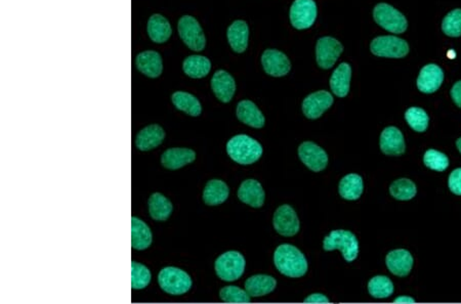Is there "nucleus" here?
<instances>
[{
  "label": "nucleus",
  "mask_w": 461,
  "mask_h": 304,
  "mask_svg": "<svg viewBox=\"0 0 461 304\" xmlns=\"http://www.w3.org/2000/svg\"><path fill=\"white\" fill-rule=\"evenodd\" d=\"M277 270L289 278H302L308 272V261L302 252L290 244L278 246L274 253Z\"/></svg>",
  "instance_id": "nucleus-1"
},
{
  "label": "nucleus",
  "mask_w": 461,
  "mask_h": 304,
  "mask_svg": "<svg viewBox=\"0 0 461 304\" xmlns=\"http://www.w3.org/2000/svg\"><path fill=\"white\" fill-rule=\"evenodd\" d=\"M262 145L246 135H235L227 143V153L233 161L241 165L256 163L262 157Z\"/></svg>",
  "instance_id": "nucleus-2"
},
{
  "label": "nucleus",
  "mask_w": 461,
  "mask_h": 304,
  "mask_svg": "<svg viewBox=\"0 0 461 304\" xmlns=\"http://www.w3.org/2000/svg\"><path fill=\"white\" fill-rule=\"evenodd\" d=\"M325 251L341 250L346 261L352 262L358 257L359 242L357 237L350 231H333L323 241Z\"/></svg>",
  "instance_id": "nucleus-3"
},
{
  "label": "nucleus",
  "mask_w": 461,
  "mask_h": 304,
  "mask_svg": "<svg viewBox=\"0 0 461 304\" xmlns=\"http://www.w3.org/2000/svg\"><path fill=\"white\" fill-rule=\"evenodd\" d=\"M158 284L164 292L170 295L185 294L192 287V279L185 270L168 266L160 270Z\"/></svg>",
  "instance_id": "nucleus-4"
},
{
  "label": "nucleus",
  "mask_w": 461,
  "mask_h": 304,
  "mask_svg": "<svg viewBox=\"0 0 461 304\" xmlns=\"http://www.w3.org/2000/svg\"><path fill=\"white\" fill-rule=\"evenodd\" d=\"M246 261L238 251H228L222 254L214 264V270L221 280L234 282L243 276Z\"/></svg>",
  "instance_id": "nucleus-5"
},
{
  "label": "nucleus",
  "mask_w": 461,
  "mask_h": 304,
  "mask_svg": "<svg viewBox=\"0 0 461 304\" xmlns=\"http://www.w3.org/2000/svg\"><path fill=\"white\" fill-rule=\"evenodd\" d=\"M177 31L183 43L194 51H202L206 39L199 22L194 16H183L179 19Z\"/></svg>",
  "instance_id": "nucleus-6"
},
{
  "label": "nucleus",
  "mask_w": 461,
  "mask_h": 304,
  "mask_svg": "<svg viewBox=\"0 0 461 304\" xmlns=\"http://www.w3.org/2000/svg\"><path fill=\"white\" fill-rule=\"evenodd\" d=\"M375 22L389 32L401 34L408 27L404 14L387 3H379L373 10Z\"/></svg>",
  "instance_id": "nucleus-7"
},
{
  "label": "nucleus",
  "mask_w": 461,
  "mask_h": 304,
  "mask_svg": "<svg viewBox=\"0 0 461 304\" xmlns=\"http://www.w3.org/2000/svg\"><path fill=\"white\" fill-rule=\"evenodd\" d=\"M370 51L377 57L401 59L408 55L409 45L399 37L379 36L371 43Z\"/></svg>",
  "instance_id": "nucleus-8"
},
{
  "label": "nucleus",
  "mask_w": 461,
  "mask_h": 304,
  "mask_svg": "<svg viewBox=\"0 0 461 304\" xmlns=\"http://www.w3.org/2000/svg\"><path fill=\"white\" fill-rule=\"evenodd\" d=\"M290 22L297 30L310 28L317 18L314 0H295L290 8Z\"/></svg>",
  "instance_id": "nucleus-9"
},
{
  "label": "nucleus",
  "mask_w": 461,
  "mask_h": 304,
  "mask_svg": "<svg viewBox=\"0 0 461 304\" xmlns=\"http://www.w3.org/2000/svg\"><path fill=\"white\" fill-rule=\"evenodd\" d=\"M298 156L302 163L314 172H320L328 165L326 152L313 141H304L298 148Z\"/></svg>",
  "instance_id": "nucleus-10"
},
{
  "label": "nucleus",
  "mask_w": 461,
  "mask_h": 304,
  "mask_svg": "<svg viewBox=\"0 0 461 304\" xmlns=\"http://www.w3.org/2000/svg\"><path fill=\"white\" fill-rule=\"evenodd\" d=\"M343 51V45L333 37L319 39L316 45V60L319 67L325 70L333 68Z\"/></svg>",
  "instance_id": "nucleus-11"
},
{
  "label": "nucleus",
  "mask_w": 461,
  "mask_h": 304,
  "mask_svg": "<svg viewBox=\"0 0 461 304\" xmlns=\"http://www.w3.org/2000/svg\"><path fill=\"white\" fill-rule=\"evenodd\" d=\"M273 226L281 236L293 237L300 232V220L291 206H280L273 218Z\"/></svg>",
  "instance_id": "nucleus-12"
},
{
  "label": "nucleus",
  "mask_w": 461,
  "mask_h": 304,
  "mask_svg": "<svg viewBox=\"0 0 461 304\" xmlns=\"http://www.w3.org/2000/svg\"><path fill=\"white\" fill-rule=\"evenodd\" d=\"M333 105V95L326 91H319L311 93L304 100V102H302V112L308 119H318Z\"/></svg>",
  "instance_id": "nucleus-13"
},
{
  "label": "nucleus",
  "mask_w": 461,
  "mask_h": 304,
  "mask_svg": "<svg viewBox=\"0 0 461 304\" xmlns=\"http://www.w3.org/2000/svg\"><path fill=\"white\" fill-rule=\"evenodd\" d=\"M379 143L381 152L387 156H401L406 151L403 133L395 126L383 129Z\"/></svg>",
  "instance_id": "nucleus-14"
},
{
  "label": "nucleus",
  "mask_w": 461,
  "mask_h": 304,
  "mask_svg": "<svg viewBox=\"0 0 461 304\" xmlns=\"http://www.w3.org/2000/svg\"><path fill=\"white\" fill-rule=\"evenodd\" d=\"M444 81V72L438 65L429 64L423 67L417 78V87L423 93H434Z\"/></svg>",
  "instance_id": "nucleus-15"
},
{
  "label": "nucleus",
  "mask_w": 461,
  "mask_h": 304,
  "mask_svg": "<svg viewBox=\"0 0 461 304\" xmlns=\"http://www.w3.org/2000/svg\"><path fill=\"white\" fill-rule=\"evenodd\" d=\"M265 72L274 77H282L289 74L291 64L289 58L276 49H267L262 57Z\"/></svg>",
  "instance_id": "nucleus-16"
},
{
  "label": "nucleus",
  "mask_w": 461,
  "mask_h": 304,
  "mask_svg": "<svg viewBox=\"0 0 461 304\" xmlns=\"http://www.w3.org/2000/svg\"><path fill=\"white\" fill-rule=\"evenodd\" d=\"M413 264H414V259H413L412 254L405 249L393 250L385 257V264L390 272L401 278L410 274Z\"/></svg>",
  "instance_id": "nucleus-17"
},
{
  "label": "nucleus",
  "mask_w": 461,
  "mask_h": 304,
  "mask_svg": "<svg viewBox=\"0 0 461 304\" xmlns=\"http://www.w3.org/2000/svg\"><path fill=\"white\" fill-rule=\"evenodd\" d=\"M135 67L142 74L149 78H158L164 71L161 56L154 51H146L139 54L135 58Z\"/></svg>",
  "instance_id": "nucleus-18"
},
{
  "label": "nucleus",
  "mask_w": 461,
  "mask_h": 304,
  "mask_svg": "<svg viewBox=\"0 0 461 304\" xmlns=\"http://www.w3.org/2000/svg\"><path fill=\"white\" fill-rule=\"evenodd\" d=\"M212 89L216 97L222 103H230L236 91V83L232 75L224 70L214 73L212 79Z\"/></svg>",
  "instance_id": "nucleus-19"
},
{
  "label": "nucleus",
  "mask_w": 461,
  "mask_h": 304,
  "mask_svg": "<svg viewBox=\"0 0 461 304\" xmlns=\"http://www.w3.org/2000/svg\"><path fill=\"white\" fill-rule=\"evenodd\" d=\"M196 153L188 148H172L161 156V164L166 169L177 170L195 161Z\"/></svg>",
  "instance_id": "nucleus-20"
},
{
  "label": "nucleus",
  "mask_w": 461,
  "mask_h": 304,
  "mask_svg": "<svg viewBox=\"0 0 461 304\" xmlns=\"http://www.w3.org/2000/svg\"><path fill=\"white\" fill-rule=\"evenodd\" d=\"M240 201L254 208H260L265 203L266 194L260 183L256 180H246L240 185L238 189Z\"/></svg>",
  "instance_id": "nucleus-21"
},
{
  "label": "nucleus",
  "mask_w": 461,
  "mask_h": 304,
  "mask_svg": "<svg viewBox=\"0 0 461 304\" xmlns=\"http://www.w3.org/2000/svg\"><path fill=\"white\" fill-rule=\"evenodd\" d=\"M164 137H166V132L160 125H149L137 133L135 137V147L139 151H150L161 145Z\"/></svg>",
  "instance_id": "nucleus-22"
},
{
  "label": "nucleus",
  "mask_w": 461,
  "mask_h": 304,
  "mask_svg": "<svg viewBox=\"0 0 461 304\" xmlns=\"http://www.w3.org/2000/svg\"><path fill=\"white\" fill-rule=\"evenodd\" d=\"M148 36L153 43H164L172 36V29L170 21L162 16L155 14L150 16L147 25Z\"/></svg>",
  "instance_id": "nucleus-23"
},
{
  "label": "nucleus",
  "mask_w": 461,
  "mask_h": 304,
  "mask_svg": "<svg viewBox=\"0 0 461 304\" xmlns=\"http://www.w3.org/2000/svg\"><path fill=\"white\" fill-rule=\"evenodd\" d=\"M236 114L240 121L254 128H262L266 123L265 116L256 107V104L251 101L240 102L238 104Z\"/></svg>",
  "instance_id": "nucleus-24"
},
{
  "label": "nucleus",
  "mask_w": 461,
  "mask_h": 304,
  "mask_svg": "<svg viewBox=\"0 0 461 304\" xmlns=\"http://www.w3.org/2000/svg\"><path fill=\"white\" fill-rule=\"evenodd\" d=\"M277 281L268 274H256L245 282V290L250 297H262L270 294L275 290Z\"/></svg>",
  "instance_id": "nucleus-25"
},
{
  "label": "nucleus",
  "mask_w": 461,
  "mask_h": 304,
  "mask_svg": "<svg viewBox=\"0 0 461 304\" xmlns=\"http://www.w3.org/2000/svg\"><path fill=\"white\" fill-rule=\"evenodd\" d=\"M153 240L151 229L143 220L131 218V247L133 249L146 250L151 246Z\"/></svg>",
  "instance_id": "nucleus-26"
},
{
  "label": "nucleus",
  "mask_w": 461,
  "mask_h": 304,
  "mask_svg": "<svg viewBox=\"0 0 461 304\" xmlns=\"http://www.w3.org/2000/svg\"><path fill=\"white\" fill-rule=\"evenodd\" d=\"M350 78H352V68L348 62L339 65L330 78L331 91L337 97H346L350 91Z\"/></svg>",
  "instance_id": "nucleus-27"
},
{
  "label": "nucleus",
  "mask_w": 461,
  "mask_h": 304,
  "mask_svg": "<svg viewBox=\"0 0 461 304\" xmlns=\"http://www.w3.org/2000/svg\"><path fill=\"white\" fill-rule=\"evenodd\" d=\"M228 41L232 49L236 53H243L247 49L248 36H249V29L244 21H235L229 27Z\"/></svg>",
  "instance_id": "nucleus-28"
},
{
  "label": "nucleus",
  "mask_w": 461,
  "mask_h": 304,
  "mask_svg": "<svg viewBox=\"0 0 461 304\" xmlns=\"http://www.w3.org/2000/svg\"><path fill=\"white\" fill-rule=\"evenodd\" d=\"M230 195V189L225 182L212 180L205 185L203 191V201L206 205L218 206L224 203Z\"/></svg>",
  "instance_id": "nucleus-29"
},
{
  "label": "nucleus",
  "mask_w": 461,
  "mask_h": 304,
  "mask_svg": "<svg viewBox=\"0 0 461 304\" xmlns=\"http://www.w3.org/2000/svg\"><path fill=\"white\" fill-rule=\"evenodd\" d=\"M150 216L157 222H166L172 213V204L168 198L160 193H154L148 201Z\"/></svg>",
  "instance_id": "nucleus-30"
},
{
  "label": "nucleus",
  "mask_w": 461,
  "mask_h": 304,
  "mask_svg": "<svg viewBox=\"0 0 461 304\" xmlns=\"http://www.w3.org/2000/svg\"><path fill=\"white\" fill-rule=\"evenodd\" d=\"M175 107L179 111L185 112L192 117H198L201 114L202 107L199 100L193 95L185 91H177L172 95Z\"/></svg>",
  "instance_id": "nucleus-31"
},
{
  "label": "nucleus",
  "mask_w": 461,
  "mask_h": 304,
  "mask_svg": "<svg viewBox=\"0 0 461 304\" xmlns=\"http://www.w3.org/2000/svg\"><path fill=\"white\" fill-rule=\"evenodd\" d=\"M212 69V62L203 56H190L183 62V70L185 75L194 79L207 76Z\"/></svg>",
  "instance_id": "nucleus-32"
},
{
  "label": "nucleus",
  "mask_w": 461,
  "mask_h": 304,
  "mask_svg": "<svg viewBox=\"0 0 461 304\" xmlns=\"http://www.w3.org/2000/svg\"><path fill=\"white\" fill-rule=\"evenodd\" d=\"M363 191H364V183L359 174H348L339 183V195L345 200L350 201L358 200L362 196Z\"/></svg>",
  "instance_id": "nucleus-33"
},
{
  "label": "nucleus",
  "mask_w": 461,
  "mask_h": 304,
  "mask_svg": "<svg viewBox=\"0 0 461 304\" xmlns=\"http://www.w3.org/2000/svg\"><path fill=\"white\" fill-rule=\"evenodd\" d=\"M395 287L391 279L385 276H376L368 283V292L374 299H387L393 295Z\"/></svg>",
  "instance_id": "nucleus-34"
},
{
  "label": "nucleus",
  "mask_w": 461,
  "mask_h": 304,
  "mask_svg": "<svg viewBox=\"0 0 461 304\" xmlns=\"http://www.w3.org/2000/svg\"><path fill=\"white\" fill-rule=\"evenodd\" d=\"M392 197L400 201H408L416 196V185L408 178H400L395 180L390 187Z\"/></svg>",
  "instance_id": "nucleus-35"
},
{
  "label": "nucleus",
  "mask_w": 461,
  "mask_h": 304,
  "mask_svg": "<svg viewBox=\"0 0 461 304\" xmlns=\"http://www.w3.org/2000/svg\"><path fill=\"white\" fill-rule=\"evenodd\" d=\"M405 119L409 126L416 132H425L429 127V118L427 112L421 108L412 107L407 110Z\"/></svg>",
  "instance_id": "nucleus-36"
},
{
  "label": "nucleus",
  "mask_w": 461,
  "mask_h": 304,
  "mask_svg": "<svg viewBox=\"0 0 461 304\" xmlns=\"http://www.w3.org/2000/svg\"><path fill=\"white\" fill-rule=\"evenodd\" d=\"M151 272L147 266L137 261L131 262V288L142 290L151 282Z\"/></svg>",
  "instance_id": "nucleus-37"
},
{
  "label": "nucleus",
  "mask_w": 461,
  "mask_h": 304,
  "mask_svg": "<svg viewBox=\"0 0 461 304\" xmlns=\"http://www.w3.org/2000/svg\"><path fill=\"white\" fill-rule=\"evenodd\" d=\"M423 163L429 169L435 172H445L449 167V159L445 154L437 150H427L423 156Z\"/></svg>",
  "instance_id": "nucleus-38"
},
{
  "label": "nucleus",
  "mask_w": 461,
  "mask_h": 304,
  "mask_svg": "<svg viewBox=\"0 0 461 304\" xmlns=\"http://www.w3.org/2000/svg\"><path fill=\"white\" fill-rule=\"evenodd\" d=\"M442 30L447 36H461V8L452 10L444 18Z\"/></svg>",
  "instance_id": "nucleus-39"
},
{
  "label": "nucleus",
  "mask_w": 461,
  "mask_h": 304,
  "mask_svg": "<svg viewBox=\"0 0 461 304\" xmlns=\"http://www.w3.org/2000/svg\"><path fill=\"white\" fill-rule=\"evenodd\" d=\"M220 297L225 303H249L250 299H251L247 291L237 286L224 287L220 291Z\"/></svg>",
  "instance_id": "nucleus-40"
},
{
  "label": "nucleus",
  "mask_w": 461,
  "mask_h": 304,
  "mask_svg": "<svg viewBox=\"0 0 461 304\" xmlns=\"http://www.w3.org/2000/svg\"><path fill=\"white\" fill-rule=\"evenodd\" d=\"M448 185L452 193L461 196V168H458L450 174Z\"/></svg>",
  "instance_id": "nucleus-41"
},
{
  "label": "nucleus",
  "mask_w": 461,
  "mask_h": 304,
  "mask_svg": "<svg viewBox=\"0 0 461 304\" xmlns=\"http://www.w3.org/2000/svg\"><path fill=\"white\" fill-rule=\"evenodd\" d=\"M450 95H451L452 100H453L456 105L461 109V80L458 81V82L453 85L451 91H450Z\"/></svg>",
  "instance_id": "nucleus-42"
},
{
  "label": "nucleus",
  "mask_w": 461,
  "mask_h": 304,
  "mask_svg": "<svg viewBox=\"0 0 461 304\" xmlns=\"http://www.w3.org/2000/svg\"><path fill=\"white\" fill-rule=\"evenodd\" d=\"M304 303H329V299L325 295L321 294V293H315V294L310 295V296L304 299Z\"/></svg>",
  "instance_id": "nucleus-43"
},
{
  "label": "nucleus",
  "mask_w": 461,
  "mask_h": 304,
  "mask_svg": "<svg viewBox=\"0 0 461 304\" xmlns=\"http://www.w3.org/2000/svg\"><path fill=\"white\" fill-rule=\"evenodd\" d=\"M394 303H415L414 299H412V297H409V296H400L397 297V299L394 301Z\"/></svg>",
  "instance_id": "nucleus-44"
},
{
  "label": "nucleus",
  "mask_w": 461,
  "mask_h": 304,
  "mask_svg": "<svg viewBox=\"0 0 461 304\" xmlns=\"http://www.w3.org/2000/svg\"><path fill=\"white\" fill-rule=\"evenodd\" d=\"M456 147H458V151H460L461 154V137L456 141Z\"/></svg>",
  "instance_id": "nucleus-45"
},
{
  "label": "nucleus",
  "mask_w": 461,
  "mask_h": 304,
  "mask_svg": "<svg viewBox=\"0 0 461 304\" xmlns=\"http://www.w3.org/2000/svg\"><path fill=\"white\" fill-rule=\"evenodd\" d=\"M448 57H449V59H456V53L453 51H450L448 53Z\"/></svg>",
  "instance_id": "nucleus-46"
}]
</instances>
